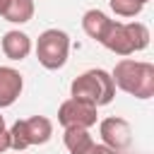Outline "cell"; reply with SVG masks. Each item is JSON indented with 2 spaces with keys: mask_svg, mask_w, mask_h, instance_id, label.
I'll return each instance as SVG.
<instances>
[{
  "mask_svg": "<svg viewBox=\"0 0 154 154\" xmlns=\"http://www.w3.org/2000/svg\"><path fill=\"white\" fill-rule=\"evenodd\" d=\"M142 2H144V5H147V2H149V0H142Z\"/></svg>",
  "mask_w": 154,
  "mask_h": 154,
  "instance_id": "obj_18",
  "label": "cell"
},
{
  "mask_svg": "<svg viewBox=\"0 0 154 154\" xmlns=\"http://www.w3.org/2000/svg\"><path fill=\"white\" fill-rule=\"evenodd\" d=\"M70 55V36L63 29H46L36 41V58L46 70H60Z\"/></svg>",
  "mask_w": 154,
  "mask_h": 154,
  "instance_id": "obj_5",
  "label": "cell"
},
{
  "mask_svg": "<svg viewBox=\"0 0 154 154\" xmlns=\"http://www.w3.org/2000/svg\"><path fill=\"white\" fill-rule=\"evenodd\" d=\"M7 149H10V132H7V128H0V154Z\"/></svg>",
  "mask_w": 154,
  "mask_h": 154,
  "instance_id": "obj_15",
  "label": "cell"
},
{
  "mask_svg": "<svg viewBox=\"0 0 154 154\" xmlns=\"http://www.w3.org/2000/svg\"><path fill=\"white\" fill-rule=\"evenodd\" d=\"M7 5H10V0H0V14L7 10Z\"/></svg>",
  "mask_w": 154,
  "mask_h": 154,
  "instance_id": "obj_16",
  "label": "cell"
},
{
  "mask_svg": "<svg viewBox=\"0 0 154 154\" xmlns=\"http://www.w3.org/2000/svg\"><path fill=\"white\" fill-rule=\"evenodd\" d=\"M70 96L84 99V101L94 103L96 108L99 106H108L113 101V96H116V84L111 79V72H106L101 67H94V70L82 72L79 77L72 79Z\"/></svg>",
  "mask_w": 154,
  "mask_h": 154,
  "instance_id": "obj_3",
  "label": "cell"
},
{
  "mask_svg": "<svg viewBox=\"0 0 154 154\" xmlns=\"http://www.w3.org/2000/svg\"><path fill=\"white\" fill-rule=\"evenodd\" d=\"M7 132H10V147L22 152L34 144H46L53 135V123L46 116H31V118L17 120Z\"/></svg>",
  "mask_w": 154,
  "mask_h": 154,
  "instance_id": "obj_4",
  "label": "cell"
},
{
  "mask_svg": "<svg viewBox=\"0 0 154 154\" xmlns=\"http://www.w3.org/2000/svg\"><path fill=\"white\" fill-rule=\"evenodd\" d=\"M101 46H106L116 55H132L137 51H144L149 46V29L142 22H111L108 31L101 38Z\"/></svg>",
  "mask_w": 154,
  "mask_h": 154,
  "instance_id": "obj_2",
  "label": "cell"
},
{
  "mask_svg": "<svg viewBox=\"0 0 154 154\" xmlns=\"http://www.w3.org/2000/svg\"><path fill=\"white\" fill-rule=\"evenodd\" d=\"M96 111L99 108L94 103L70 96L58 108V123L63 125V130L65 128H84V130H89L91 125H96V118H99Z\"/></svg>",
  "mask_w": 154,
  "mask_h": 154,
  "instance_id": "obj_6",
  "label": "cell"
},
{
  "mask_svg": "<svg viewBox=\"0 0 154 154\" xmlns=\"http://www.w3.org/2000/svg\"><path fill=\"white\" fill-rule=\"evenodd\" d=\"M79 154H116L113 149H108L106 144H101V142H91L84 152H79Z\"/></svg>",
  "mask_w": 154,
  "mask_h": 154,
  "instance_id": "obj_14",
  "label": "cell"
},
{
  "mask_svg": "<svg viewBox=\"0 0 154 154\" xmlns=\"http://www.w3.org/2000/svg\"><path fill=\"white\" fill-rule=\"evenodd\" d=\"M111 79L118 89L135 99H149L154 96V65L147 60H135V58H123L116 63Z\"/></svg>",
  "mask_w": 154,
  "mask_h": 154,
  "instance_id": "obj_1",
  "label": "cell"
},
{
  "mask_svg": "<svg viewBox=\"0 0 154 154\" xmlns=\"http://www.w3.org/2000/svg\"><path fill=\"white\" fill-rule=\"evenodd\" d=\"M34 0H10L7 10L2 12V17L12 24H26L34 17Z\"/></svg>",
  "mask_w": 154,
  "mask_h": 154,
  "instance_id": "obj_11",
  "label": "cell"
},
{
  "mask_svg": "<svg viewBox=\"0 0 154 154\" xmlns=\"http://www.w3.org/2000/svg\"><path fill=\"white\" fill-rule=\"evenodd\" d=\"M0 128H5V120H2V116H0Z\"/></svg>",
  "mask_w": 154,
  "mask_h": 154,
  "instance_id": "obj_17",
  "label": "cell"
},
{
  "mask_svg": "<svg viewBox=\"0 0 154 154\" xmlns=\"http://www.w3.org/2000/svg\"><path fill=\"white\" fill-rule=\"evenodd\" d=\"M108 5L118 17H137L144 7L142 0H108Z\"/></svg>",
  "mask_w": 154,
  "mask_h": 154,
  "instance_id": "obj_13",
  "label": "cell"
},
{
  "mask_svg": "<svg viewBox=\"0 0 154 154\" xmlns=\"http://www.w3.org/2000/svg\"><path fill=\"white\" fill-rule=\"evenodd\" d=\"M63 142H65V147H67L70 154H79V152H84L94 140H91L89 130H84V128H65Z\"/></svg>",
  "mask_w": 154,
  "mask_h": 154,
  "instance_id": "obj_12",
  "label": "cell"
},
{
  "mask_svg": "<svg viewBox=\"0 0 154 154\" xmlns=\"http://www.w3.org/2000/svg\"><path fill=\"white\" fill-rule=\"evenodd\" d=\"M99 135H101V144H106V147L113 149L116 154L125 152V149L132 144L130 123H128L125 118H118V116L103 118V120L99 123Z\"/></svg>",
  "mask_w": 154,
  "mask_h": 154,
  "instance_id": "obj_7",
  "label": "cell"
},
{
  "mask_svg": "<svg viewBox=\"0 0 154 154\" xmlns=\"http://www.w3.org/2000/svg\"><path fill=\"white\" fill-rule=\"evenodd\" d=\"M24 89V79L19 75V70L10 67V65H0V108L12 106L19 94Z\"/></svg>",
  "mask_w": 154,
  "mask_h": 154,
  "instance_id": "obj_8",
  "label": "cell"
},
{
  "mask_svg": "<svg viewBox=\"0 0 154 154\" xmlns=\"http://www.w3.org/2000/svg\"><path fill=\"white\" fill-rule=\"evenodd\" d=\"M2 53L10 58V60H24L29 53H31V38H29V34H24V31H19V29H12V31H7L5 36H2Z\"/></svg>",
  "mask_w": 154,
  "mask_h": 154,
  "instance_id": "obj_9",
  "label": "cell"
},
{
  "mask_svg": "<svg viewBox=\"0 0 154 154\" xmlns=\"http://www.w3.org/2000/svg\"><path fill=\"white\" fill-rule=\"evenodd\" d=\"M111 22H113V19H108L101 10H87V12L82 14V29H84V34H87L89 38L99 41V43H101V38H103V34L108 31Z\"/></svg>",
  "mask_w": 154,
  "mask_h": 154,
  "instance_id": "obj_10",
  "label": "cell"
}]
</instances>
